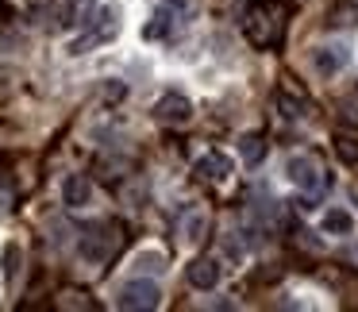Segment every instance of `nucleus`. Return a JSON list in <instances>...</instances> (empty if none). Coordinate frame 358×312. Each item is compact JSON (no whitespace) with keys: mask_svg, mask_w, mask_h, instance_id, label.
Instances as JSON below:
<instances>
[{"mask_svg":"<svg viewBox=\"0 0 358 312\" xmlns=\"http://www.w3.org/2000/svg\"><path fill=\"white\" fill-rule=\"evenodd\" d=\"M120 224H89L81 235V258L85 262H108L120 250Z\"/></svg>","mask_w":358,"mask_h":312,"instance_id":"f257e3e1","label":"nucleus"},{"mask_svg":"<svg viewBox=\"0 0 358 312\" xmlns=\"http://www.w3.org/2000/svg\"><path fill=\"white\" fill-rule=\"evenodd\" d=\"M285 173L296 189H304L308 197H320L327 185H331V173H324V166L316 162L312 155H293L285 162Z\"/></svg>","mask_w":358,"mask_h":312,"instance_id":"f03ea898","label":"nucleus"},{"mask_svg":"<svg viewBox=\"0 0 358 312\" xmlns=\"http://www.w3.org/2000/svg\"><path fill=\"white\" fill-rule=\"evenodd\" d=\"M85 27H89V31H81L78 39L70 43V55H73V58H78V55H89L93 47H101V43H112V39H116V35H120V12H116V8H104L101 16L89 20Z\"/></svg>","mask_w":358,"mask_h":312,"instance_id":"7ed1b4c3","label":"nucleus"},{"mask_svg":"<svg viewBox=\"0 0 358 312\" xmlns=\"http://www.w3.org/2000/svg\"><path fill=\"white\" fill-rule=\"evenodd\" d=\"M116 304L124 312H155L158 304H162V289H158V281H150V278H131L124 289H120Z\"/></svg>","mask_w":358,"mask_h":312,"instance_id":"20e7f679","label":"nucleus"},{"mask_svg":"<svg viewBox=\"0 0 358 312\" xmlns=\"http://www.w3.org/2000/svg\"><path fill=\"white\" fill-rule=\"evenodd\" d=\"M243 31H247V39L255 43V47H270V43L278 39V20H273L270 4H255V8H247V16H243Z\"/></svg>","mask_w":358,"mask_h":312,"instance_id":"39448f33","label":"nucleus"},{"mask_svg":"<svg viewBox=\"0 0 358 312\" xmlns=\"http://www.w3.org/2000/svg\"><path fill=\"white\" fill-rule=\"evenodd\" d=\"M155 120H158V124H173V127L189 124V120H193V101H189L185 93H166V97H158Z\"/></svg>","mask_w":358,"mask_h":312,"instance_id":"423d86ee","label":"nucleus"},{"mask_svg":"<svg viewBox=\"0 0 358 312\" xmlns=\"http://www.w3.org/2000/svg\"><path fill=\"white\" fill-rule=\"evenodd\" d=\"M185 278H189V285H193V289H204V293H208V289L220 285V262L212 255H201V258L189 262Z\"/></svg>","mask_w":358,"mask_h":312,"instance_id":"0eeeda50","label":"nucleus"},{"mask_svg":"<svg viewBox=\"0 0 358 312\" xmlns=\"http://www.w3.org/2000/svg\"><path fill=\"white\" fill-rule=\"evenodd\" d=\"M193 173H196L201 181H224L227 173H231V158H227V155H220V150H208V155H201V158H196Z\"/></svg>","mask_w":358,"mask_h":312,"instance_id":"6e6552de","label":"nucleus"},{"mask_svg":"<svg viewBox=\"0 0 358 312\" xmlns=\"http://www.w3.org/2000/svg\"><path fill=\"white\" fill-rule=\"evenodd\" d=\"M62 201L70 204V208H85L89 201H93V181L85 178V173H70L62 185Z\"/></svg>","mask_w":358,"mask_h":312,"instance_id":"1a4fd4ad","label":"nucleus"},{"mask_svg":"<svg viewBox=\"0 0 358 312\" xmlns=\"http://www.w3.org/2000/svg\"><path fill=\"white\" fill-rule=\"evenodd\" d=\"M327 27H331V31H350V27H358V4L355 0H335L331 12H327Z\"/></svg>","mask_w":358,"mask_h":312,"instance_id":"9d476101","label":"nucleus"},{"mask_svg":"<svg viewBox=\"0 0 358 312\" xmlns=\"http://www.w3.org/2000/svg\"><path fill=\"white\" fill-rule=\"evenodd\" d=\"M96 16V0H66L62 4V24L66 27H85Z\"/></svg>","mask_w":358,"mask_h":312,"instance_id":"9b49d317","label":"nucleus"},{"mask_svg":"<svg viewBox=\"0 0 358 312\" xmlns=\"http://www.w3.org/2000/svg\"><path fill=\"white\" fill-rule=\"evenodd\" d=\"M347 47H320L316 50V58H312V62H316V70L320 73H327V78H331V73H339L343 66H347Z\"/></svg>","mask_w":358,"mask_h":312,"instance_id":"f8f14e48","label":"nucleus"},{"mask_svg":"<svg viewBox=\"0 0 358 312\" xmlns=\"http://www.w3.org/2000/svg\"><path fill=\"white\" fill-rule=\"evenodd\" d=\"M239 158H243L247 166H258V162H262V158H266V139H262V135H258V132H247V135H243V139H239Z\"/></svg>","mask_w":358,"mask_h":312,"instance_id":"ddd939ff","label":"nucleus"},{"mask_svg":"<svg viewBox=\"0 0 358 312\" xmlns=\"http://www.w3.org/2000/svg\"><path fill=\"white\" fill-rule=\"evenodd\" d=\"M324 232L327 235H350L355 232V216L347 208H327L324 212Z\"/></svg>","mask_w":358,"mask_h":312,"instance_id":"4468645a","label":"nucleus"},{"mask_svg":"<svg viewBox=\"0 0 358 312\" xmlns=\"http://www.w3.org/2000/svg\"><path fill=\"white\" fill-rule=\"evenodd\" d=\"M331 147H335V155H339V162L358 166V135H350V132H335Z\"/></svg>","mask_w":358,"mask_h":312,"instance_id":"2eb2a0df","label":"nucleus"},{"mask_svg":"<svg viewBox=\"0 0 358 312\" xmlns=\"http://www.w3.org/2000/svg\"><path fill=\"white\" fill-rule=\"evenodd\" d=\"M166 35H173V12L170 8H158L155 20L143 27V39H166Z\"/></svg>","mask_w":358,"mask_h":312,"instance_id":"dca6fc26","label":"nucleus"},{"mask_svg":"<svg viewBox=\"0 0 358 312\" xmlns=\"http://www.w3.org/2000/svg\"><path fill=\"white\" fill-rule=\"evenodd\" d=\"M278 104H281V116H285V120L308 116V101H304V97H293L289 89H281V93H278Z\"/></svg>","mask_w":358,"mask_h":312,"instance_id":"f3484780","label":"nucleus"},{"mask_svg":"<svg viewBox=\"0 0 358 312\" xmlns=\"http://www.w3.org/2000/svg\"><path fill=\"white\" fill-rule=\"evenodd\" d=\"M0 262H4V281H8V285H16L20 266H24V250H20V243H8V247H4V258H0Z\"/></svg>","mask_w":358,"mask_h":312,"instance_id":"a211bd4d","label":"nucleus"},{"mask_svg":"<svg viewBox=\"0 0 358 312\" xmlns=\"http://www.w3.org/2000/svg\"><path fill=\"white\" fill-rule=\"evenodd\" d=\"M201 227H208V220H204L201 212H196L193 220H185V235H189V239H193V243L201 239Z\"/></svg>","mask_w":358,"mask_h":312,"instance_id":"6ab92c4d","label":"nucleus"},{"mask_svg":"<svg viewBox=\"0 0 358 312\" xmlns=\"http://www.w3.org/2000/svg\"><path fill=\"white\" fill-rule=\"evenodd\" d=\"M162 4H166V8H185L189 0H162Z\"/></svg>","mask_w":358,"mask_h":312,"instance_id":"aec40b11","label":"nucleus"}]
</instances>
